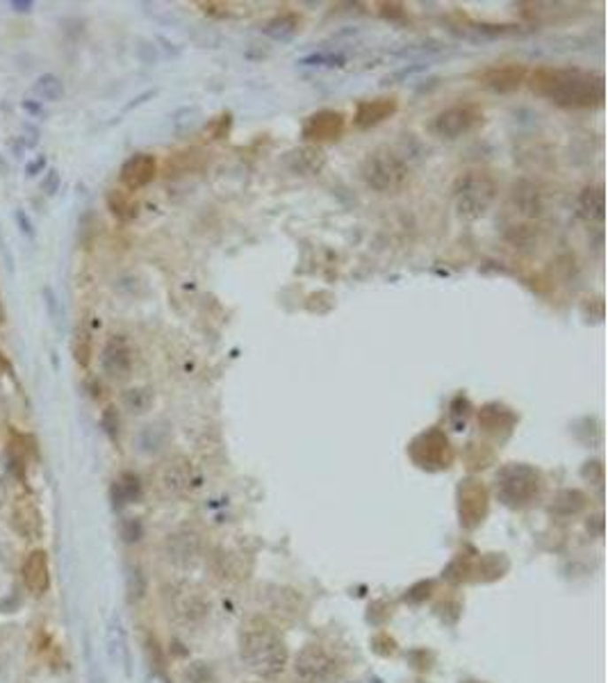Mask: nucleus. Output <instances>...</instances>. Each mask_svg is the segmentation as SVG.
Returning <instances> with one entry per match:
<instances>
[{"label":"nucleus","instance_id":"b1692460","mask_svg":"<svg viewBox=\"0 0 608 683\" xmlns=\"http://www.w3.org/2000/svg\"><path fill=\"white\" fill-rule=\"evenodd\" d=\"M107 205H110L114 217L121 221L135 219V214H137V205H135V201L126 192L110 194V196H107Z\"/></svg>","mask_w":608,"mask_h":683},{"label":"nucleus","instance_id":"20e7f679","mask_svg":"<svg viewBox=\"0 0 608 683\" xmlns=\"http://www.w3.org/2000/svg\"><path fill=\"white\" fill-rule=\"evenodd\" d=\"M496 496L499 502L506 503L511 508L527 506L540 495L543 487V476L535 467L527 463H511L504 464L502 470L496 472L495 479Z\"/></svg>","mask_w":608,"mask_h":683},{"label":"nucleus","instance_id":"f257e3e1","mask_svg":"<svg viewBox=\"0 0 608 683\" xmlns=\"http://www.w3.org/2000/svg\"><path fill=\"white\" fill-rule=\"evenodd\" d=\"M531 89L538 96L570 110H586L604 103V78L581 69H543L531 75Z\"/></svg>","mask_w":608,"mask_h":683},{"label":"nucleus","instance_id":"e433bc0d","mask_svg":"<svg viewBox=\"0 0 608 683\" xmlns=\"http://www.w3.org/2000/svg\"><path fill=\"white\" fill-rule=\"evenodd\" d=\"M460 683H483V681H472V679H470V681H460Z\"/></svg>","mask_w":608,"mask_h":683},{"label":"nucleus","instance_id":"f03ea898","mask_svg":"<svg viewBox=\"0 0 608 683\" xmlns=\"http://www.w3.org/2000/svg\"><path fill=\"white\" fill-rule=\"evenodd\" d=\"M240 658L258 679H276L285 672L289 651L276 629L265 619H249L240 631Z\"/></svg>","mask_w":608,"mask_h":683},{"label":"nucleus","instance_id":"aec40b11","mask_svg":"<svg viewBox=\"0 0 608 683\" xmlns=\"http://www.w3.org/2000/svg\"><path fill=\"white\" fill-rule=\"evenodd\" d=\"M512 424H515V415L502 403H486L479 411V426L486 433L511 431Z\"/></svg>","mask_w":608,"mask_h":683},{"label":"nucleus","instance_id":"423d86ee","mask_svg":"<svg viewBox=\"0 0 608 683\" xmlns=\"http://www.w3.org/2000/svg\"><path fill=\"white\" fill-rule=\"evenodd\" d=\"M292 670L296 683H337L342 674L335 654L321 645H305L294 658Z\"/></svg>","mask_w":608,"mask_h":683},{"label":"nucleus","instance_id":"0eeeda50","mask_svg":"<svg viewBox=\"0 0 608 683\" xmlns=\"http://www.w3.org/2000/svg\"><path fill=\"white\" fill-rule=\"evenodd\" d=\"M408 454L411 460L428 472H440L451 467L456 458V451L449 442L447 433L443 428H428V431L419 433L411 444H408Z\"/></svg>","mask_w":608,"mask_h":683},{"label":"nucleus","instance_id":"c756f323","mask_svg":"<svg viewBox=\"0 0 608 683\" xmlns=\"http://www.w3.org/2000/svg\"><path fill=\"white\" fill-rule=\"evenodd\" d=\"M123 399H126V406L133 412H144L146 406L150 403V396L144 390H130Z\"/></svg>","mask_w":608,"mask_h":683},{"label":"nucleus","instance_id":"cd10ccee","mask_svg":"<svg viewBox=\"0 0 608 683\" xmlns=\"http://www.w3.org/2000/svg\"><path fill=\"white\" fill-rule=\"evenodd\" d=\"M73 356L75 360H78V365L81 367H89V360H91V335L85 331V328H81V331L75 333L73 337Z\"/></svg>","mask_w":608,"mask_h":683},{"label":"nucleus","instance_id":"ddd939ff","mask_svg":"<svg viewBox=\"0 0 608 683\" xmlns=\"http://www.w3.org/2000/svg\"><path fill=\"white\" fill-rule=\"evenodd\" d=\"M527 75L528 71L522 65H504L486 69L479 75V81L481 85L488 87L495 94H511V91H518L524 85Z\"/></svg>","mask_w":608,"mask_h":683},{"label":"nucleus","instance_id":"4468645a","mask_svg":"<svg viewBox=\"0 0 608 683\" xmlns=\"http://www.w3.org/2000/svg\"><path fill=\"white\" fill-rule=\"evenodd\" d=\"M396 110H399V103H396V98L392 96H381V98H373V101H363L360 105H358L353 123H356V128H363V130L373 128V126L388 121L389 117H395Z\"/></svg>","mask_w":608,"mask_h":683},{"label":"nucleus","instance_id":"a878e982","mask_svg":"<svg viewBox=\"0 0 608 683\" xmlns=\"http://www.w3.org/2000/svg\"><path fill=\"white\" fill-rule=\"evenodd\" d=\"M182 683H219V679H217V672L212 670V665L203 661H194L185 667Z\"/></svg>","mask_w":608,"mask_h":683},{"label":"nucleus","instance_id":"412c9836","mask_svg":"<svg viewBox=\"0 0 608 683\" xmlns=\"http://www.w3.org/2000/svg\"><path fill=\"white\" fill-rule=\"evenodd\" d=\"M288 165L294 173L312 176V173H319V171L324 169L326 157L315 146H304V149H296L288 155Z\"/></svg>","mask_w":608,"mask_h":683},{"label":"nucleus","instance_id":"7c9ffc66","mask_svg":"<svg viewBox=\"0 0 608 683\" xmlns=\"http://www.w3.org/2000/svg\"><path fill=\"white\" fill-rule=\"evenodd\" d=\"M110 654H112L119 663H123L126 647H123V631L119 625H112V629H110Z\"/></svg>","mask_w":608,"mask_h":683},{"label":"nucleus","instance_id":"1a4fd4ad","mask_svg":"<svg viewBox=\"0 0 608 683\" xmlns=\"http://www.w3.org/2000/svg\"><path fill=\"white\" fill-rule=\"evenodd\" d=\"M483 121V110L474 103H458L433 119V133L443 139H458L463 134L472 133V130Z\"/></svg>","mask_w":608,"mask_h":683},{"label":"nucleus","instance_id":"bb28decb","mask_svg":"<svg viewBox=\"0 0 608 683\" xmlns=\"http://www.w3.org/2000/svg\"><path fill=\"white\" fill-rule=\"evenodd\" d=\"M581 210L588 214V217H597V219H602L604 217L602 185H599V188H588L586 192L581 194Z\"/></svg>","mask_w":608,"mask_h":683},{"label":"nucleus","instance_id":"c9c22d12","mask_svg":"<svg viewBox=\"0 0 608 683\" xmlns=\"http://www.w3.org/2000/svg\"><path fill=\"white\" fill-rule=\"evenodd\" d=\"M5 499H7V492H5V486H3V480H0V508H3Z\"/></svg>","mask_w":608,"mask_h":683},{"label":"nucleus","instance_id":"6ab92c4d","mask_svg":"<svg viewBox=\"0 0 608 683\" xmlns=\"http://www.w3.org/2000/svg\"><path fill=\"white\" fill-rule=\"evenodd\" d=\"M14 529L27 540H35L42 535V512H39L37 503L30 499H21L14 508Z\"/></svg>","mask_w":608,"mask_h":683},{"label":"nucleus","instance_id":"2f4dec72","mask_svg":"<svg viewBox=\"0 0 608 683\" xmlns=\"http://www.w3.org/2000/svg\"><path fill=\"white\" fill-rule=\"evenodd\" d=\"M58 188H59V173L58 171H49V176L43 178L42 182V189L49 194V196H53V194L58 192Z\"/></svg>","mask_w":608,"mask_h":683},{"label":"nucleus","instance_id":"5701e85b","mask_svg":"<svg viewBox=\"0 0 608 683\" xmlns=\"http://www.w3.org/2000/svg\"><path fill=\"white\" fill-rule=\"evenodd\" d=\"M299 26H301L299 14L285 12V14H278L276 19H272V21L267 23L265 35H269L272 39H278V42H283V39H289L299 33Z\"/></svg>","mask_w":608,"mask_h":683},{"label":"nucleus","instance_id":"dca6fc26","mask_svg":"<svg viewBox=\"0 0 608 683\" xmlns=\"http://www.w3.org/2000/svg\"><path fill=\"white\" fill-rule=\"evenodd\" d=\"M103 369H105L107 376H112V379H123V376H128L130 372V349L128 342L123 340V337H112V340L107 342L105 349H103Z\"/></svg>","mask_w":608,"mask_h":683},{"label":"nucleus","instance_id":"393cba45","mask_svg":"<svg viewBox=\"0 0 608 683\" xmlns=\"http://www.w3.org/2000/svg\"><path fill=\"white\" fill-rule=\"evenodd\" d=\"M35 91H37V96L43 98V101H59V98L65 96V85H62L58 75L43 73L42 78L35 82Z\"/></svg>","mask_w":608,"mask_h":683},{"label":"nucleus","instance_id":"9d476101","mask_svg":"<svg viewBox=\"0 0 608 683\" xmlns=\"http://www.w3.org/2000/svg\"><path fill=\"white\" fill-rule=\"evenodd\" d=\"M456 499H458L460 524H463L465 529H476V526L488 518L490 495H488L486 486H483L479 479L460 480Z\"/></svg>","mask_w":608,"mask_h":683},{"label":"nucleus","instance_id":"7ed1b4c3","mask_svg":"<svg viewBox=\"0 0 608 683\" xmlns=\"http://www.w3.org/2000/svg\"><path fill=\"white\" fill-rule=\"evenodd\" d=\"M365 185L379 194H399L411 182V169L395 150L379 149L369 153L360 165Z\"/></svg>","mask_w":608,"mask_h":683},{"label":"nucleus","instance_id":"9b49d317","mask_svg":"<svg viewBox=\"0 0 608 683\" xmlns=\"http://www.w3.org/2000/svg\"><path fill=\"white\" fill-rule=\"evenodd\" d=\"M347 128V117L337 110H319V112L310 114L304 123V134L305 142H312V144H324V142H335L344 134Z\"/></svg>","mask_w":608,"mask_h":683},{"label":"nucleus","instance_id":"2eb2a0df","mask_svg":"<svg viewBox=\"0 0 608 683\" xmlns=\"http://www.w3.org/2000/svg\"><path fill=\"white\" fill-rule=\"evenodd\" d=\"M155 173H158V160L153 155L137 153L121 166V182L130 192H135V189L146 188L155 178Z\"/></svg>","mask_w":608,"mask_h":683},{"label":"nucleus","instance_id":"c85d7f7f","mask_svg":"<svg viewBox=\"0 0 608 683\" xmlns=\"http://www.w3.org/2000/svg\"><path fill=\"white\" fill-rule=\"evenodd\" d=\"M137 495H139V480L135 479V476H123L117 486H114V496L119 499V503L135 502Z\"/></svg>","mask_w":608,"mask_h":683},{"label":"nucleus","instance_id":"39448f33","mask_svg":"<svg viewBox=\"0 0 608 683\" xmlns=\"http://www.w3.org/2000/svg\"><path fill=\"white\" fill-rule=\"evenodd\" d=\"M456 208L465 219H479L496 198V182L486 171H470L456 182Z\"/></svg>","mask_w":608,"mask_h":683},{"label":"nucleus","instance_id":"4be33fe9","mask_svg":"<svg viewBox=\"0 0 608 683\" xmlns=\"http://www.w3.org/2000/svg\"><path fill=\"white\" fill-rule=\"evenodd\" d=\"M586 495L581 490H560L558 495L551 499L550 510L554 515H560V518H570V515H576V512H581L586 508Z\"/></svg>","mask_w":608,"mask_h":683},{"label":"nucleus","instance_id":"a211bd4d","mask_svg":"<svg viewBox=\"0 0 608 683\" xmlns=\"http://www.w3.org/2000/svg\"><path fill=\"white\" fill-rule=\"evenodd\" d=\"M194 486V472L185 458H176L166 463L162 470V487L169 495H185Z\"/></svg>","mask_w":608,"mask_h":683},{"label":"nucleus","instance_id":"f8f14e48","mask_svg":"<svg viewBox=\"0 0 608 683\" xmlns=\"http://www.w3.org/2000/svg\"><path fill=\"white\" fill-rule=\"evenodd\" d=\"M166 561L171 565L189 570L201 561V538L192 531H181V533L169 535L166 540Z\"/></svg>","mask_w":608,"mask_h":683},{"label":"nucleus","instance_id":"f3484780","mask_svg":"<svg viewBox=\"0 0 608 683\" xmlns=\"http://www.w3.org/2000/svg\"><path fill=\"white\" fill-rule=\"evenodd\" d=\"M23 581H26L27 590L35 595H43L50 586V572H49V558L43 551H33L23 563Z\"/></svg>","mask_w":608,"mask_h":683},{"label":"nucleus","instance_id":"473e14b6","mask_svg":"<svg viewBox=\"0 0 608 683\" xmlns=\"http://www.w3.org/2000/svg\"><path fill=\"white\" fill-rule=\"evenodd\" d=\"M17 221L21 224L23 233H26L27 237H33V224H30V219H27V214L23 212V210H17Z\"/></svg>","mask_w":608,"mask_h":683},{"label":"nucleus","instance_id":"6e6552de","mask_svg":"<svg viewBox=\"0 0 608 683\" xmlns=\"http://www.w3.org/2000/svg\"><path fill=\"white\" fill-rule=\"evenodd\" d=\"M169 613L182 625H198L208 618L210 602L192 583H173L166 593Z\"/></svg>","mask_w":608,"mask_h":683},{"label":"nucleus","instance_id":"72a5a7b5","mask_svg":"<svg viewBox=\"0 0 608 683\" xmlns=\"http://www.w3.org/2000/svg\"><path fill=\"white\" fill-rule=\"evenodd\" d=\"M43 165H46V157H37V160H35V162H30V165H27V176H37V173H39V171H42L43 169Z\"/></svg>","mask_w":608,"mask_h":683},{"label":"nucleus","instance_id":"f704fd0d","mask_svg":"<svg viewBox=\"0 0 608 683\" xmlns=\"http://www.w3.org/2000/svg\"><path fill=\"white\" fill-rule=\"evenodd\" d=\"M12 7H14L17 12H30L35 7V3H30V0H14Z\"/></svg>","mask_w":608,"mask_h":683}]
</instances>
